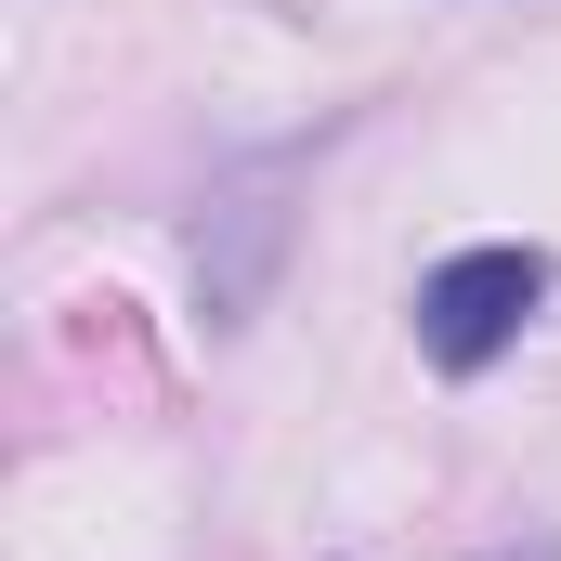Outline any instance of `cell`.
Returning <instances> with one entry per match:
<instances>
[{"mask_svg":"<svg viewBox=\"0 0 561 561\" xmlns=\"http://www.w3.org/2000/svg\"><path fill=\"white\" fill-rule=\"evenodd\" d=\"M536 300H549V262H536V249H444L419 275V353L444 379H483V366L536 327Z\"/></svg>","mask_w":561,"mask_h":561,"instance_id":"obj_1","label":"cell"},{"mask_svg":"<svg viewBox=\"0 0 561 561\" xmlns=\"http://www.w3.org/2000/svg\"><path fill=\"white\" fill-rule=\"evenodd\" d=\"M496 561H523V549H496ZM536 561H561V549H536Z\"/></svg>","mask_w":561,"mask_h":561,"instance_id":"obj_2","label":"cell"}]
</instances>
